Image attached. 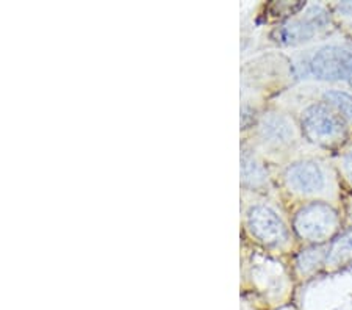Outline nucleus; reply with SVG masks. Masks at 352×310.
<instances>
[{"label":"nucleus","instance_id":"2","mask_svg":"<svg viewBox=\"0 0 352 310\" xmlns=\"http://www.w3.org/2000/svg\"><path fill=\"white\" fill-rule=\"evenodd\" d=\"M352 66V43H321L292 61V72L298 80L348 85Z\"/></svg>","mask_w":352,"mask_h":310},{"label":"nucleus","instance_id":"14","mask_svg":"<svg viewBox=\"0 0 352 310\" xmlns=\"http://www.w3.org/2000/svg\"><path fill=\"white\" fill-rule=\"evenodd\" d=\"M332 10L333 21H338L343 24L344 28L352 32V2H340L335 3Z\"/></svg>","mask_w":352,"mask_h":310},{"label":"nucleus","instance_id":"15","mask_svg":"<svg viewBox=\"0 0 352 310\" xmlns=\"http://www.w3.org/2000/svg\"><path fill=\"white\" fill-rule=\"evenodd\" d=\"M332 310H352V298L351 300H346L343 304H340L338 307H335Z\"/></svg>","mask_w":352,"mask_h":310},{"label":"nucleus","instance_id":"16","mask_svg":"<svg viewBox=\"0 0 352 310\" xmlns=\"http://www.w3.org/2000/svg\"><path fill=\"white\" fill-rule=\"evenodd\" d=\"M348 87L352 88V66H351V74H349V80H348Z\"/></svg>","mask_w":352,"mask_h":310},{"label":"nucleus","instance_id":"9","mask_svg":"<svg viewBox=\"0 0 352 310\" xmlns=\"http://www.w3.org/2000/svg\"><path fill=\"white\" fill-rule=\"evenodd\" d=\"M352 265V225L342 230L335 239L327 243L324 272H342Z\"/></svg>","mask_w":352,"mask_h":310},{"label":"nucleus","instance_id":"17","mask_svg":"<svg viewBox=\"0 0 352 310\" xmlns=\"http://www.w3.org/2000/svg\"><path fill=\"white\" fill-rule=\"evenodd\" d=\"M282 310H294V309H292V307H285V309H282Z\"/></svg>","mask_w":352,"mask_h":310},{"label":"nucleus","instance_id":"6","mask_svg":"<svg viewBox=\"0 0 352 310\" xmlns=\"http://www.w3.org/2000/svg\"><path fill=\"white\" fill-rule=\"evenodd\" d=\"M244 228L265 250L287 252L293 246V229L271 204L257 202L249 206L244 213Z\"/></svg>","mask_w":352,"mask_h":310},{"label":"nucleus","instance_id":"10","mask_svg":"<svg viewBox=\"0 0 352 310\" xmlns=\"http://www.w3.org/2000/svg\"><path fill=\"white\" fill-rule=\"evenodd\" d=\"M274 263H255L252 267L254 284L258 291L265 293L266 296L271 298L272 295L280 298L285 295V274L280 273V269L272 268Z\"/></svg>","mask_w":352,"mask_h":310},{"label":"nucleus","instance_id":"12","mask_svg":"<svg viewBox=\"0 0 352 310\" xmlns=\"http://www.w3.org/2000/svg\"><path fill=\"white\" fill-rule=\"evenodd\" d=\"M320 100L337 111L348 122V126L352 127V91L342 88H324Z\"/></svg>","mask_w":352,"mask_h":310},{"label":"nucleus","instance_id":"13","mask_svg":"<svg viewBox=\"0 0 352 310\" xmlns=\"http://www.w3.org/2000/svg\"><path fill=\"white\" fill-rule=\"evenodd\" d=\"M337 169L340 176L352 190V143L343 146V149L340 151L337 157Z\"/></svg>","mask_w":352,"mask_h":310},{"label":"nucleus","instance_id":"11","mask_svg":"<svg viewBox=\"0 0 352 310\" xmlns=\"http://www.w3.org/2000/svg\"><path fill=\"white\" fill-rule=\"evenodd\" d=\"M327 245L307 246L294 257V273L299 279H311L321 269H324Z\"/></svg>","mask_w":352,"mask_h":310},{"label":"nucleus","instance_id":"8","mask_svg":"<svg viewBox=\"0 0 352 310\" xmlns=\"http://www.w3.org/2000/svg\"><path fill=\"white\" fill-rule=\"evenodd\" d=\"M241 182L252 191H266L271 187V177L266 163L257 151L244 146L241 152Z\"/></svg>","mask_w":352,"mask_h":310},{"label":"nucleus","instance_id":"4","mask_svg":"<svg viewBox=\"0 0 352 310\" xmlns=\"http://www.w3.org/2000/svg\"><path fill=\"white\" fill-rule=\"evenodd\" d=\"M298 124L302 137L320 148L335 149L348 144V122L322 100L305 104L299 110Z\"/></svg>","mask_w":352,"mask_h":310},{"label":"nucleus","instance_id":"7","mask_svg":"<svg viewBox=\"0 0 352 310\" xmlns=\"http://www.w3.org/2000/svg\"><path fill=\"white\" fill-rule=\"evenodd\" d=\"M254 126L257 144L270 154H287L304 138L299 124L280 110H266Z\"/></svg>","mask_w":352,"mask_h":310},{"label":"nucleus","instance_id":"5","mask_svg":"<svg viewBox=\"0 0 352 310\" xmlns=\"http://www.w3.org/2000/svg\"><path fill=\"white\" fill-rule=\"evenodd\" d=\"M292 229L307 246H322L342 232V215L331 202H305L293 213Z\"/></svg>","mask_w":352,"mask_h":310},{"label":"nucleus","instance_id":"3","mask_svg":"<svg viewBox=\"0 0 352 310\" xmlns=\"http://www.w3.org/2000/svg\"><path fill=\"white\" fill-rule=\"evenodd\" d=\"M335 24L332 10L322 3H305L292 18L280 22L271 33V39L280 47H300L320 41Z\"/></svg>","mask_w":352,"mask_h":310},{"label":"nucleus","instance_id":"1","mask_svg":"<svg viewBox=\"0 0 352 310\" xmlns=\"http://www.w3.org/2000/svg\"><path fill=\"white\" fill-rule=\"evenodd\" d=\"M282 187L294 199L333 204L338 199V174L324 160L315 157L289 162L280 174Z\"/></svg>","mask_w":352,"mask_h":310}]
</instances>
